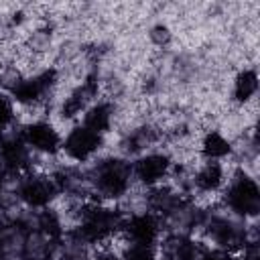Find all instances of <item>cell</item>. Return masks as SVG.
<instances>
[{"mask_svg": "<svg viewBox=\"0 0 260 260\" xmlns=\"http://www.w3.org/2000/svg\"><path fill=\"white\" fill-rule=\"evenodd\" d=\"M91 183L102 197L118 199L126 195L132 183V165L122 158H104L91 171Z\"/></svg>", "mask_w": 260, "mask_h": 260, "instance_id": "6da1fadb", "label": "cell"}, {"mask_svg": "<svg viewBox=\"0 0 260 260\" xmlns=\"http://www.w3.org/2000/svg\"><path fill=\"white\" fill-rule=\"evenodd\" d=\"M122 223H124V217L120 215L118 209L95 205V203L83 207L79 217L81 236L93 244H102L112 236H116L118 232H122Z\"/></svg>", "mask_w": 260, "mask_h": 260, "instance_id": "7a4b0ae2", "label": "cell"}, {"mask_svg": "<svg viewBox=\"0 0 260 260\" xmlns=\"http://www.w3.org/2000/svg\"><path fill=\"white\" fill-rule=\"evenodd\" d=\"M225 205L240 217H254L260 209V191L252 177L238 175L225 191Z\"/></svg>", "mask_w": 260, "mask_h": 260, "instance_id": "3957f363", "label": "cell"}, {"mask_svg": "<svg viewBox=\"0 0 260 260\" xmlns=\"http://www.w3.org/2000/svg\"><path fill=\"white\" fill-rule=\"evenodd\" d=\"M104 144V134H98L89 130L87 126L79 124L69 130V134L61 142V150L65 156H69L75 162H85L98 154V150Z\"/></svg>", "mask_w": 260, "mask_h": 260, "instance_id": "277c9868", "label": "cell"}, {"mask_svg": "<svg viewBox=\"0 0 260 260\" xmlns=\"http://www.w3.org/2000/svg\"><path fill=\"white\" fill-rule=\"evenodd\" d=\"M20 138L28 146V150H35L41 154H57L61 150V142H63L57 128L45 120L28 122L22 128Z\"/></svg>", "mask_w": 260, "mask_h": 260, "instance_id": "5b68a950", "label": "cell"}, {"mask_svg": "<svg viewBox=\"0 0 260 260\" xmlns=\"http://www.w3.org/2000/svg\"><path fill=\"white\" fill-rule=\"evenodd\" d=\"M122 234L126 236L130 246H148L154 248L160 236V223L154 213H134L122 223Z\"/></svg>", "mask_w": 260, "mask_h": 260, "instance_id": "8992f818", "label": "cell"}, {"mask_svg": "<svg viewBox=\"0 0 260 260\" xmlns=\"http://www.w3.org/2000/svg\"><path fill=\"white\" fill-rule=\"evenodd\" d=\"M57 193H59L57 181L45 175H30L22 179L18 185V197L28 207H45L55 199Z\"/></svg>", "mask_w": 260, "mask_h": 260, "instance_id": "52a82bcc", "label": "cell"}, {"mask_svg": "<svg viewBox=\"0 0 260 260\" xmlns=\"http://www.w3.org/2000/svg\"><path fill=\"white\" fill-rule=\"evenodd\" d=\"M55 85V71L53 69H47V71H41L32 77H26V79H20L12 85L10 89V98L12 102L16 104H22V106H32L37 102H41L45 98V93Z\"/></svg>", "mask_w": 260, "mask_h": 260, "instance_id": "ba28073f", "label": "cell"}, {"mask_svg": "<svg viewBox=\"0 0 260 260\" xmlns=\"http://www.w3.org/2000/svg\"><path fill=\"white\" fill-rule=\"evenodd\" d=\"M171 158L162 152H148L144 156H140L134 165H132V177L138 179L142 185L152 187L156 183H160L162 179L169 177L171 173Z\"/></svg>", "mask_w": 260, "mask_h": 260, "instance_id": "9c48e42d", "label": "cell"}, {"mask_svg": "<svg viewBox=\"0 0 260 260\" xmlns=\"http://www.w3.org/2000/svg\"><path fill=\"white\" fill-rule=\"evenodd\" d=\"M223 183H225V173L217 160H207L197 169L193 177V185L201 193H215L223 187Z\"/></svg>", "mask_w": 260, "mask_h": 260, "instance_id": "30bf717a", "label": "cell"}, {"mask_svg": "<svg viewBox=\"0 0 260 260\" xmlns=\"http://www.w3.org/2000/svg\"><path fill=\"white\" fill-rule=\"evenodd\" d=\"M0 158L8 171L20 173L28 167V146L22 142V138H8L0 146Z\"/></svg>", "mask_w": 260, "mask_h": 260, "instance_id": "8fae6325", "label": "cell"}, {"mask_svg": "<svg viewBox=\"0 0 260 260\" xmlns=\"http://www.w3.org/2000/svg\"><path fill=\"white\" fill-rule=\"evenodd\" d=\"M83 126H87L89 130L104 134L108 132L110 124H112V106L106 102H95L91 106H87V110L83 112Z\"/></svg>", "mask_w": 260, "mask_h": 260, "instance_id": "7c38bea8", "label": "cell"}, {"mask_svg": "<svg viewBox=\"0 0 260 260\" xmlns=\"http://www.w3.org/2000/svg\"><path fill=\"white\" fill-rule=\"evenodd\" d=\"M201 152H203V156L207 160H217L219 162L223 156H228L232 152V144L223 134L211 130L201 140Z\"/></svg>", "mask_w": 260, "mask_h": 260, "instance_id": "4fadbf2b", "label": "cell"}, {"mask_svg": "<svg viewBox=\"0 0 260 260\" xmlns=\"http://www.w3.org/2000/svg\"><path fill=\"white\" fill-rule=\"evenodd\" d=\"M258 89V75L254 69H244L234 81V98L240 104H246Z\"/></svg>", "mask_w": 260, "mask_h": 260, "instance_id": "5bb4252c", "label": "cell"}, {"mask_svg": "<svg viewBox=\"0 0 260 260\" xmlns=\"http://www.w3.org/2000/svg\"><path fill=\"white\" fill-rule=\"evenodd\" d=\"M14 120V102L8 93L0 91V132H4Z\"/></svg>", "mask_w": 260, "mask_h": 260, "instance_id": "9a60e30c", "label": "cell"}, {"mask_svg": "<svg viewBox=\"0 0 260 260\" xmlns=\"http://www.w3.org/2000/svg\"><path fill=\"white\" fill-rule=\"evenodd\" d=\"M197 260H236V256L232 254V250L215 246V248H207V250H203V252L199 254Z\"/></svg>", "mask_w": 260, "mask_h": 260, "instance_id": "2e32d148", "label": "cell"}, {"mask_svg": "<svg viewBox=\"0 0 260 260\" xmlns=\"http://www.w3.org/2000/svg\"><path fill=\"white\" fill-rule=\"evenodd\" d=\"M126 260H154V248L148 246H130Z\"/></svg>", "mask_w": 260, "mask_h": 260, "instance_id": "e0dca14e", "label": "cell"}]
</instances>
